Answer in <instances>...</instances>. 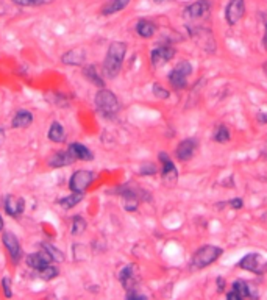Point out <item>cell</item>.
I'll return each mask as SVG.
<instances>
[{
  "label": "cell",
  "instance_id": "cell-32",
  "mask_svg": "<svg viewBox=\"0 0 267 300\" xmlns=\"http://www.w3.org/2000/svg\"><path fill=\"white\" fill-rule=\"evenodd\" d=\"M153 96L158 97V99H161V100H164V99H169L171 93H169L164 86L159 85V83H155V85H153Z\"/></svg>",
  "mask_w": 267,
  "mask_h": 300
},
{
  "label": "cell",
  "instance_id": "cell-41",
  "mask_svg": "<svg viewBox=\"0 0 267 300\" xmlns=\"http://www.w3.org/2000/svg\"><path fill=\"white\" fill-rule=\"evenodd\" d=\"M155 4H164V2H174V0H153Z\"/></svg>",
  "mask_w": 267,
  "mask_h": 300
},
{
  "label": "cell",
  "instance_id": "cell-34",
  "mask_svg": "<svg viewBox=\"0 0 267 300\" xmlns=\"http://www.w3.org/2000/svg\"><path fill=\"white\" fill-rule=\"evenodd\" d=\"M175 67H177L178 71H181L183 74H186V75H191V74H192V66H191L189 61H180Z\"/></svg>",
  "mask_w": 267,
  "mask_h": 300
},
{
  "label": "cell",
  "instance_id": "cell-7",
  "mask_svg": "<svg viewBox=\"0 0 267 300\" xmlns=\"http://www.w3.org/2000/svg\"><path fill=\"white\" fill-rule=\"evenodd\" d=\"M246 14V2L244 0H230L227 10H225V19L230 25H236Z\"/></svg>",
  "mask_w": 267,
  "mask_h": 300
},
{
  "label": "cell",
  "instance_id": "cell-20",
  "mask_svg": "<svg viewBox=\"0 0 267 300\" xmlns=\"http://www.w3.org/2000/svg\"><path fill=\"white\" fill-rule=\"evenodd\" d=\"M33 122V114L30 111H27V110H19L13 121H11V127L13 128H25V127H29L32 125Z\"/></svg>",
  "mask_w": 267,
  "mask_h": 300
},
{
  "label": "cell",
  "instance_id": "cell-10",
  "mask_svg": "<svg viewBox=\"0 0 267 300\" xmlns=\"http://www.w3.org/2000/svg\"><path fill=\"white\" fill-rule=\"evenodd\" d=\"M196 150H197V141L194 138H186L177 146L175 155L180 161H188L196 155Z\"/></svg>",
  "mask_w": 267,
  "mask_h": 300
},
{
  "label": "cell",
  "instance_id": "cell-8",
  "mask_svg": "<svg viewBox=\"0 0 267 300\" xmlns=\"http://www.w3.org/2000/svg\"><path fill=\"white\" fill-rule=\"evenodd\" d=\"M159 161H161L163 165V180L167 183V184H174L177 183V178H178V171L174 165V161L171 159V156L166 153V152H159L158 155Z\"/></svg>",
  "mask_w": 267,
  "mask_h": 300
},
{
  "label": "cell",
  "instance_id": "cell-42",
  "mask_svg": "<svg viewBox=\"0 0 267 300\" xmlns=\"http://www.w3.org/2000/svg\"><path fill=\"white\" fill-rule=\"evenodd\" d=\"M2 141H4V128L0 127V144H2Z\"/></svg>",
  "mask_w": 267,
  "mask_h": 300
},
{
  "label": "cell",
  "instance_id": "cell-31",
  "mask_svg": "<svg viewBox=\"0 0 267 300\" xmlns=\"http://www.w3.org/2000/svg\"><path fill=\"white\" fill-rule=\"evenodd\" d=\"M13 2L19 7H41L52 4L53 0H13Z\"/></svg>",
  "mask_w": 267,
  "mask_h": 300
},
{
  "label": "cell",
  "instance_id": "cell-22",
  "mask_svg": "<svg viewBox=\"0 0 267 300\" xmlns=\"http://www.w3.org/2000/svg\"><path fill=\"white\" fill-rule=\"evenodd\" d=\"M155 32H156V27H155L153 22H150V20H147V19L138 20V24H136V33H138L141 38L149 39V38H152V36L155 35Z\"/></svg>",
  "mask_w": 267,
  "mask_h": 300
},
{
  "label": "cell",
  "instance_id": "cell-38",
  "mask_svg": "<svg viewBox=\"0 0 267 300\" xmlns=\"http://www.w3.org/2000/svg\"><path fill=\"white\" fill-rule=\"evenodd\" d=\"M227 298H228V300H241V295H239L234 289H231V291L227 294Z\"/></svg>",
  "mask_w": 267,
  "mask_h": 300
},
{
  "label": "cell",
  "instance_id": "cell-11",
  "mask_svg": "<svg viewBox=\"0 0 267 300\" xmlns=\"http://www.w3.org/2000/svg\"><path fill=\"white\" fill-rule=\"evenodd\" d=\"M53 263V258L50 257V253L47 250H39V252H35V253H30L27 257V264H29L32 269L35 270H41L44 267H47L48 264Z\"/></svg>",
  "mask_w": 267,
  "mask_h": 300
},
{
  "label": "cell",
  "instance_id": "cell-12",
  "mask_svg": "<svg viewBox=\"0 0 267 300\" xmlns=\"http://www.w3.org/2000/svg\"><path fill=\"white\" fill-rule=\"evenodd\" d=\"M4 208L7 211V214L13 216V217H17L23 213L25 210V200L22 197H17V196H5L4 197Z\"/></svg>",
  "mask_w": 267,
  "mask_h": 300
},
{
  "label": "cell",
  "instance_id": "cell-30",
  "mask_svg": "<svg viewBox=\"0 0 267 300\" xmlns=\"http://www.w3.org/2000/svg\"><path fill=\"white\" fill-rule=\"evenodd\" d=\"M214 141L216 143H221V144H225L230 141V131L225 125H219L214 131Z\"/></svg>",
  "mask_w": 267,
  "mask_h": 300
},
{
  "label": "cell",
  "instance_id": "cell-1",
  "mask_svg": "<svg viewBox=\"0 0 267 300\" xmlns=\"http://www.w3.org/2000/svg\"><path fill=\"white\" fill-rule=\"evenodd\" d=\"M127 53V44L120 41H114L110 44L108 52L103 61V74L108 78H116L122 69V63L125 60Z\"/></svg>",
  "mask_w": 267,
  "mask_h": 300
},
{
  "label": "cell",
  "instance_id": "cell-2",
  "mask_svg": "<svg viewBox=\"0 0 267 300\" xmlns=\"http://www.w3.org/2000/svg\"><path fill=\"white\" fill-rule=\"evenodd\" d=\"M224 253V250L217 245H211V244H206V245H202L200 249L196 250L192 260H191V266L194 269H203V267H208L214 263L221 255Z\"/></svg>",
  "mask_w": 267,
  "mask_h": 300
},
{
  "label": "cell",
  "instance_id": "cell-4",
  "mask_svg": "<svg viewBox=\"0 0 267 300\" xmlns=\"http://www.w3.org/2000/svg\"><path fill=\"white\" fill-rule=\"evenodd\" d=\"M94 180H95V174L92 171L78 169L72 174V177L69 180V189L72 191V193L85 194Z\"/></svg>",
  "mask_w": 267,
  "mask_h": 300
},
{
  "label": "cell",
  "instance_id": "cell-15",
  "mask_svg": "<svg viewBox=\"0 0 267 300\" xmlns=\"http://www.w3.org/2000/svg\"><path fill=\"white\" fill-rule=\"evenodd\" d=\"M209 8H211L209 0H199V2H194V4L186 7L184 14L188 16L189 19H199V17L208 14L209 13Z\"/></svg>",
  "mask_w": 267,
  "mask_h": 300
},
{
  "label": "cell",
  "instance_id": "cell-18",
  "mask_svg": "<svg viewBox=\"0 0 267 300\" xmlns=\"http://www.w3.org/2000/svg\"><path fill=\"white\" fill-rule=\"evenodd\" d=\"M67 150L72 153V156L75 159H82V161H91V159H94V153L86 146L80 144V143H72Z\"/></svg>",
  "mask_w": 267,
  "mask_h": 300
},
{
  "label": "cell",
  "instance_id": "cell-3",
  "mask_svg": "<svg viewBox=\"0 0 267 300\" xmlns=\"http://www.w3.org/2000/svg\"><path fill=\"white\" fill-rule=\"evenodd\" d=\"M95 106L97 110L103 114V116H114L119 111V99L116 97L114 93H111L110 89L102 88L97 94H95Z\"/></svg>",
  "mask_w": 267,
  "mask_h": 300
},
{
  "label": "cell",
  "instance_id": "cell-36",
  "mask_svg": "<svg viewBox=\"0 0 267 300\" xmlns=\"http://www.w3.org/2000/svg\"><path fill=\"white\" fill-rule=\"evenodd\" d=\"M127 298H130V300H135V298H136V300H145L147 295L136 292V289H130V291L127 292Z\"/></svg>",
  "mask_w": 267,
  "mask_h": 300
},
{
  "label": "cell",
  "instance_id": "cell-26",
  "mask_svg": "<svg viewBox=\"0 0 267 300\" xmlns=\"http://www.w3.org/2000/svg\"><path fill=\"white\" fill-rule=\"evenodd\" d=\"M82 199H83V194L72 193L70 196L60 199V200H58V203H60L64 210H70V208H74L75 205H78L80 202H82Z\"/></svg>",
  "mask_w": 267,
  "mask_h": 300
},
{
  "label": "cell",
  "instance_id": "cell-23",
  "mask_svg": "<svg viewBox=\"0 0 267 300\" xmlns=\"http://www.w3.org/2000/svg\"><path fill=\"white\" fill-rule=\"evenodd\" d=\"M128 4H130V0H110V2H106V5L102 8V14L111 16L114 13H119L124 8H127Z\"/></svg>",
  "mask_w": 267,
  "mask_h": 300
},
{
  "label": "cell",
  "instance_id": "cell-33",
  "mask_svg": "<svg viewBox=\"0 0 267 300\" xmlns=\"http://www.w3.org/2000/svg\"><path fill=\"white\" fill-rule=\"evenodd\" d=\"M139 174L141 175H155L156 174V166L152 165V163H144L139 169Z\"/></svg>",
  "mask_w": 267,
  "mask_h": 300
},
{
  "label": "cell",
  "instance_id": "cell-43",
  "mask_svg": "<svg viewBox=\"0 0 267 300\" xmlns=\"http://www.w3.org/2000/svg\"><path fill=\"white\" fill-rule=\"evenodd\" d=\"M4 230V219H2V216H0V232Z\"/></svg>",
  "mask_w": 267,
  "mask_h": 300
},
{
  "label": "cell",
  "instance_id": "cell-24",
  "mask_svg": "<svg viewBox=\"0 0 267 300\" xmlns=\"http://www.w3.org/2000/svg\"><path fill=\"white\" fill-rule=\"evenodd\" d=\"M83 74H85V77L91 81L92 85H95L97 88H105V81H103V78L99 75V72H97V67L94 66V64H88L85 69H83Z\"/></svg>",
  "mask_w": 267,
  "mask_h": 300
},
{
  "label": "cell",
  "instance_id": "cell-19",
  "mask_svg": "<svg viewBox=\"0 0 267 300\" xmlns=\"http://www.w3.org/2000/svg\"><path fill=\"white\" fill-rule=\"evenodd\" d=\"M188 77L189 75H186L183 74L181 71H178L177 67H174L169 74V83L172 85L174 89H184L186 86H188Z\"/></svg>",
  "mask_w": 267,
  "mask_h": 300
},
{
  "label": "cell",
  "instance_id": "cell-39",
  "mask_svg": "<svg viewBox=\"0 0 267 300\" xmlns=\"http://www.w3.org/2000/svg\"><path fill=\"white\" fill-rule=\"evenodd\" d=\"M258 121L265 124L267 122V113H258Z\"/></svg>",
  "mask_w": 267,
  "mask_h": 300
},
{
  "label": "cell",
  "instance_id": "cell-21",
  "mask_svg": "<svg viewBox=\"0 0 267 300\" xmlns=\"http://www.w3.org/2000/svg\"><path fill=\"white\" fill-rule=\"evenodd\" d=\"M231 289H234L239 295H241V298H255V297H258L256 292L253 291V288L244 280H236L233 283Z\"/></svg>",
  "mask_w": 267,
  "mask_h": 300
},
{
  "label": "cell",
  "instance_id": "cell-5",
  "mask_svg": "<svg viewBox=\"0 0 267 300\" xmlns=\"http://www.w3.org/2000/svg\"><path fill=\"white\" fill-rule=\"evenodd\" d=\"M237 266L241 267V269H244V270H249V272H253V274H258V275L264 274L265 269H267L265 260L261 257V253H255V252L246 255L241 261H239Z\"/></svg>",
  "mask_w": 267,
  "mask_h": 300
},
{
  "label": "cell",
  "instance_id": "cell-27",
  "mask_svg": "<svg viewBox=\"0 0 267 300\" xmlns=\"http://www.w3.org/2000/svg\"><path fill=\"white\" fill-rule=\"evenodd\" d=\"M41 247L50 253V257L53 258V261H57V263H63V261H64V253H63L60 249H57V247H55V245H53V244L42 242V244H41Z\"/></svg>",
  "mask_w": 267,
  "mask_h": 300
},
{
  "label": "cell",
  "instance_id": "cell-25",
  "mask_svg": "<svg viewBox=\"0 0 267 300\" xmlns=\"http://www.w3.org/2000/svg\"><path fill=\"white\" fill-rule=\"evenodd\" d=\"M48 140L53 143H63L66 140L64 127L60 122H53L48 128Z\"/></svg>",
  "mask_w": 267,
  "mask_h": 300
},
{
  "label": "cell",
  "instance_id": "cell-28",
  "mask_svg": "<svg viewBox=\"0 0 267 300\" xmlns=\"http://www.w3.org/2000/svg\"><path fill=\"white\" fill-rule=\"evenodd\" d=\"M86 227H88V224H86V221L83 219V217H82V216H75L74 219H72L70 233L75 235V236H80V235H82V233L86 230Z\"/></svg>",
  "mask_w": 267,
  "mask_h": 300
},
{
  "label": "cell",
  "instance_id": "cell-29",
  "mask_svg": "<svg viewBox=\"0 0 267 300\" xmlns=\"http://www.w3.org/2000/svg\"><path fill=\"white\" fill-rule=\"evenodd\" d=\"M38 275H39V279H42V280L48 282V280H53L55 277H58V269H57L55 266L48 264L47 267H44V269L38 270Z\"/></svg>",
  "mask_w": 267,
  "mask_h": 300
},
{
  "label": "cell",
  "instance_id": "cell-37",
  "mask_svg": "<svg viewBox=\"0 0 267 300\" xmlns=\"http://www.w3.org/2000/svg\"><path fill=\"white\" fill-rule=\"evenodd\" d=\"M228 205L234 210H239L244 206V200L242 199H231V200H228Z\"/></svg>",
  "mask_w": 267,
  "mask_h": 300
},
{
  "label": "cell",
  "instance_id": "cell-13",
  "mask_svg": "<svg viewBox=\"0 0 267 300\" xmlns=\"http://www.w3.org/2000/svg\"><path fill=\"white\" fill-rule=\"evenodd\" d=\"M119 282L122 283V286L130 291V289H135L136 283H138V272H136V267L133 264H128L125 266L120 274H119Z\"/></svg>",
  "mask_w": 267,
  "mask_h": 300
},
{
  "label": "cell",
  "instance_id": "cell-44",
  "mask_svg": "<svg viewBox=\"0 0 267 300\" xmlns=\"http://www.w3.org/2000/svg\"><path fill=\"white\" fill-rule=\"evenodd\" d=\"M264 71H265V72H267V63H265V64H264Z\"/></svg>",
  "mask_w": 267,
  "mask_h": 300
},
{
  "label": "cell",
  "instance_id": "cell-35",
  "mask_svg": "<svg viewBox=\"0 0 267 300\" xmlns=\"http://www.w3.org/2000/svg\"><path fill=\"white\" fill-rule=\"evenodd\" d=\"M2 286H4V292H5V297H13V291H11V282L8 277H4L2 279Z\"/></svg>",
  "mask_w": 267,
  "mask_h": 300
},
{
  "label": "cell",
  "instance_id": "cell-16",
  "mask_svg": "<svg viewBox=\"0 0 267 300\" xmlns=\"http://www.w3.org/2000/svg\"><path fill=\"white\" fill-rule=\"evenodd\" d=\"M117 193L122 196V199H124V208L127 210V211H136L138 210V206H139V196H138V193L135 189H127V188H124V189H120V191H117Z\"/></svg>",
  "mask_w": 267,
  "mask_h": 300
},
{
  "label": "cell",
  "instance_id": "cell-9",
  "mask_svg": "<svg viewBox=\"0 0 267 300\" xmlns=\"http://www.w3.org/2000/svg\"><path fill=\"white\" fill-rule=\"evenodd\" d=\"M2 241H4V245L7 247L11 260L14 263H19V260L22 258V249H20V244H19L17 236L13 232H5L2 235Z\"/></svg>",
  "mask_w": 267,
  "mask_h": 300
},
{
  "label": "cell",
  "instance_id": "cell-14",
  "mask_svg": "<svg viewBox=\"0 0 267 300\" xmlns=\"http://www.w3.org/2000/svg\"><path fill=\"white\" fill-rule=\"evenodd\" d=\"M86 61V52L85 49H72L67 50L61 57V63L66 66H83Z\"/></svg>",
  "mask_w": 267,
  "mask_h": 300
},
{
  "label": "cell",
  "instance_id": "cell-6",
  "mask_svg": "<svg viewBox=\"0 0 267 300\" xmlns=\"http://www.w3.org/2000/svg\"><path fill=\"white\" fill-rule=\"evenodd\" d=\"M174 57H175V49L167 44L158 45L150 52V61L153 66H163L164 63L171 61Z\"/></svg>",
  "mask_w": 267,
  "mask_h": 300
},
{
  "label": "cell",
  "instance_id": "cell-17",
  "mask_svg": "<svg viewBox=\"0 0 267 300\" xmlns=\"http://www.w3.org/2000/svg\"><path fill=\"white\" fill-rule=\"evenodd\" d=\"M74 161H77V159L72 156V153L69 150H64V152H57L55 155H52L48 159V165L52 168H64V166L72 165Z\"/></svg>",
  "mask_w": 267,
  "mask_h": 300
},
{
  "label": "cell",
  "instance_id": "cell-40",
  "mask_svg": "<svg viewBox=\"0 0 267 300\" xmlns=\"http://www.w3.org/2000/svg\"><path fill=\"white\" fill-rule=\"evenodd\" d=\"M262 44L267 49V22H265V30H264V38H262Z\"/></svg>",
  "mask_w": 267,
  "mask_h": 300
}]
</instances>
